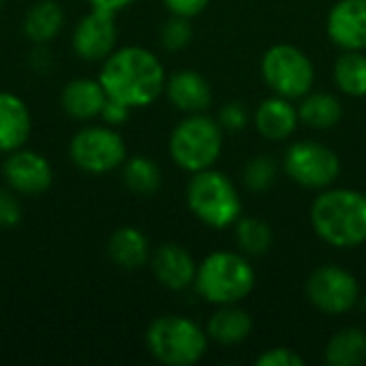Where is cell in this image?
<instances>
[{
  "mask_svg": "<svg viewBox=\"0 0 366 366\" xmlns=\"http://www.w3.org/2000/svg\"><path fill=\"white\" fill-rule=\"evenodd\" d=\"M99 81L109 99H116L131 109L154 103L165 92V66L146 47H116L103 62Z\"/></svg>",
  "mask_w": 366,
  "mask_h": 366,
  "instance_id": "obj_1",
  "label": "cell"
},
{
  "mask_svg": "<svg viewBox=\"0 0 366 366\" xmlns=\"http://www.w3.org/2000/svg\"><path fill=\"white\" fill-rule=\"evenodd\" d=\"M315 234L335 249L366 242V195L356 189H324L311 206Z\"/></svg>",
  "mask_w": 366,
  "mask_h": 366,
  "instance_id": "obj_2",
  "label": "cell"
},
{
  "mask_svg": "<svg viewBox=\"0 0 366 366\" xmlns=\"http://www.w3.org/2000/svg\"><path fill=\"white\" fill-rule=\"evenodd\" d=\"M255 270L244 253L214 251L197 264L195 292L210 305H238L255 287Z\"/></svg>",
  "mask_w": 366,
  "mask_h": 366,
  "instance_id": "obj_3",
  "label": "cell"
},
{
  "mask_svg": "<svg viewBox=\"0 0 366 366\" xmlns=\"http://www.w3.org/2000/svg\"><path fill=\"white\" fill-rule=\"evenodd\" d=\"M208 345V332L182 315H161L146 330L150 356L165 366L197 365L206 356Z\"/></svg>",
  "mask_w": 366,
  "mask_h": 366,
  "instance_id": "obj_4",
  "label": "cell"
},
{
  "mask_svg": "<svg viewBox=\"0 0 366 366\" xmlns=\"http://www.w3.org/2000/svg\"><path fill=\"white\" fill-rule=\"evenodd\" d=\"M187 206L210 229H227L242 214V199L236 184L214 167L191 174Z\"/></svg>",
  "mask_w": 366,
  "mask_h": 366,
  "instance_id": "obj_5",
  "label": "cell"
},
{
  "mask_svg": "<svg viewBox=\"0 0 366 366\" xmlns=\"http://www.w3.org/2000/svg\"><path fill=\"white\" fill-rule=\"evenodd\" d=\"M223 133L225 131L214 118L206 114H187L169 135V157L189 174L210 169L223 152Z\"/></svg>",
  "mask_w": 366,
  "mask_h": 366,
  "instance_id": "obj_6",
  "label": "cell"
},
{
  "mask_svg": "<svg viewBox=\"0 0 366 366\" xmlns=\"http://www.w3.org/2000/svg\"><path fill=\"white\" fill-rule=\"evenodd\" d=\"M262 77L274 94L296 101L313 90L315 66L300 47L279 43L264 54Z\"/></svg>",
  "mask_w": 366,
  "mask_h": 366,
  "instance_id": "obj_7",
  "label": "cell"
},
{
  "mask_svg": "<svg viewBox=\"0 0 366 366\" xmlns=\"http://www.w3.org/2000/svg\"><path fill=\"white\" fill-rule=\"evenodd\" d=\"M69 157L73 165L86 174H109L127 161V144L118 129L107 124H90L71 137Z\"/></svg>",
  "mask_w": 366,
  "mask_h": 366,
  "instance_id": "obj_8",
  "label": "cell"
},
{
  "mask_svg": "<svg viewBox=\"0 0 366 366\" xmlns=\"http://www.w3.org/2000/svg\"><path fill=\"white\" fill-rule=\"evenodd\" d=\"M283 172L302 189L324 191L339 180L341 161L332 148L313 139H302L285 150Z\"/></svg>",
  "mask_w": 366,
  "mask_h": 366,
  "instance_id": "obj_9",
  "label": "cell"
},
{
  "mask_svg": "<svg viewBox=\"0 0 366 366\" xmlns=\"http://www.w3.org/2000/svg\"><path fill=\"white\" fill-rule=\"evenodd\" d=\"M307 298L324 315H345L356 309L360 285L350 270L324 264L311 272L307 281Z\"/></svg>",
  "mask_w": 366,
  "mask_h": 366,
  "instance_id": "obj_10",
  "label": "cell"
},
{
  "mask_svg": "<svg viewBox=\"0 0 366 366\" xmlns=\"http://www.w3.org/2000/svg\"><path fill=\"white\" fill-rule=\"evenodd\" d=\"M2 176L6 187L24 197H39L54 182L51 163L41 152L28 150L26 146L6 154Z\"/></svg>",
  "mask_w": 366,
  "mask_h": 366,
  "instance_id": "obj_11",
  "label": "cell"
},
{
  "mask_svg": "<svg viewBox=\"0 0 366 366\" xmlns=\"http://www.w3.org/2000/svg\"><path fill=\"white\" fill-rule=\"evenodd\" d=\"M73 51L86 62H103L118 43V26L116 13L90 9L86 17H81L73 28Z\"/></svg>",
  "mask_w": 366,
  "mask_h": 366,
  "instance_id": "obj_12",
  "label": "cell"
},
{
  "mask_svg": "<svg viewBox=\"0 0 366 366\" xmlns=\"http://www.w3.org/2000/svg\"><path fill=\"white\" fill-rule=\"evenodd\" d=\"M330 41L343 51L366 49V0H339L326 21Z\"/></svg>",
  "mask_w": 366,
  "mask_h": 366,
  "instance_id": "obj_13",
  "label": "cell"
},
{
  "mask_svg": "<svg viewBox=\"0 0 366 366\" xmlns=\"http://www.w3.org/2000/svg\"><path fill=\"white\" fill-rule=\"evenodd\" d=\"M150 268L157 281L172 292H182L191 287L197 274V264L193 255L176 242L161 244L150 255Z\"/></svg>",
  "mask_w": 366,
  "mask_h": 366,
  "instance_id": "obj_14",
  "label": "cell"
},
{
  "mask_svg": "<svg viewBox=\"0 0 366 366\" xmlns=\"http://www.w3.org/2000/svg\"><path fill=\"white\" fill-rule=\"evenodd\" d=\"M165 94L182 114H206L212 105V88L208 79L193 69L172 73L165 81Z\"/></svg>",
  "mask_w": 366,
  "mask_h": 366,
  "instance_id": "obj_15",
  "label": "cell"
},
{
  "mask_svg": "<svg viewBox=\"0 0 366 366\" xmlns=\"http://www.w3.org/2000/svg\"><path fill=\"white\" fill-rule=\"evenodd\" d=\"M253 122H255L257 133L264 139L285 142L296 133L300 116H298V107L290 99L274 94V97L264 99L257 105L253 114Z\"/></svg>",
  "mask_w": 366,
  "mask_h": 366,
  "instance_id": "obj_16",
  "label": "cell"
},
{
  "mask_svg": "<svg viewBox=\"0 0 366 366\" xmlns=\"http://www.w3.org/2000/svg\"><path fill=\"white\" fill-rule=\"evenodd\" d=\"M32 135V116L21 97L0 90V152L9 154L28 144Z\"/></svg>",
  "mask_w": 366,
  "mask_h": 366,
  "instance_id": "obj_17",
  "label": "cell"
},
{
  "mask_svg": "<svg viewBox=\"0 0 366 366\" xmlns=\"http://www.w3.org/2000/svg\"><path fill=\"white\" fill-rule=\"evenodd\" d=\"M107 101V92L99 79L77 77L71 79L60 94L62 109L75 120H92L101 116V109Z\"/></svg>",
  "mask_w": 366,
  "mask_h": 366,
  "instance_id": "obj_18",
  "label": "cell"
},
{
  "mask_svg": "<svg viewBox=\"0 0 366 366\" xmlns=\"http://www.w3.org/2000/svg\"><path fill=\"white\" fill-rule=\"evenodd\" d=\"M107 253L112 262L122 270H139L150 264V242L146 234L133 225L118 227L107 242Z\"/></svg>",
  "mask_w": 366,
  "mask_h": 366,
  "instance_id": "obj_19",
  "label": "cell"
},
{
  "mask_svg": "<svg viewBox=\"0 0 366 366\" xmlns=\"http://www.w3.org/2000/svg\"><path fill=\"white\" fill-rule=\"evenodd\" d=\"M251 330H253V320L238 305L219 307L206 324V332H208L210 341L225 345V347L247 341Z\"/></svg>",
  "mask_w": 366,
  "mask_h": 366,
  "instance_id": "obj_20",
  "label": "cell"
},
{
  "mask_svg": "<svg viewBox=\"0 0 366 366\" xmlns=\"http://www.w3.org/2000/svg\"><path fill=\"white\" fill-rule=\"evenodd\" d=\"M64 26V11L56 0L34 2L24 17V34L34 45H47Z\"/></svg>",
  "mask_w": 366,
  "mask_h": 366,
  "instance_id": "obj_21",
  "label": "cell"
},
{
  "mask_svg": "<svg viewBox=\"0 0 366 366\" xmlns=\"http://www.w3.org/2000/svg\"><path fill=\"white\" fill-rule=\"evenodd\" d=\"M300 122L315 131H328L337 127L343 118V105L341 101L330 92H309L302 97L298 105Z\"/></svg>",
  "mask_w": 366,
  "mask_h": 366,
  "instance_id": "obj_22",
  "label": "cell"
},
{
  "mask_svg": "<svg viewBox=\"0 0 366 366\" xmlns=\"http://www.w3.org/2000/svg\"><path fill=\"white\" fill-rule=\"evenodd\" d=\"M324 360L330 366H362L366 362V332L362 328H343L324 350Z\"/></svg>",
  "mask_w": 366,
  "mask_h": 366,
  "instance_id": "obj_23",
  "label": "cell"
},
{
  "mask_svg": "<svg viewBox=\"0 0 366 366\" xmlns=\"http://www.w3.org/2000/svg\"><path fill=\"white\" fill-rule=\"evenodd\" d=\"M122 180H124V187L133 195L150 197L161 189L163 174L157 161H152L150 157L137 154L131 159L127 157V161L122 163Z\"/></svg>",
  "mask_w": 366,
  "mask_h": 366,
  "instance_id": "obj_24",
  "label": "cell"
},
{
  "mask_svg": "<svg viewBox=\"0 0 366 366\" xmlns=\"http://www.w3.org/2000/svg\"><path fill=\"white\" fill-rule=\"evenodd\" d=\"M332 75L337 88L343 94L352 99L366 97V54L356 49L343 51L335 62Z\"/></svg>",
  "mask_w": 366,
  "mask_h": 366,
  "instance_id": "obj_25",
  "label": "cell"
},
{
  "mask_svg": "<svg viewBox=\"0 0 366 366\" xmlns=\"http://www.w3.org/2000/svg\"><path fill=\"white\" fill-rule=\"evenodd\" d=\"M236 244L240 253L259 257L266 255L272 247V229L266 221L262 219H238L236 221Z\"/></svg>",
  "mask_w": 366,
  "mask_h": 366,
  "instance_id": "obj_26",
  "label": "cell"
},
{
  "mask_svg": "<svg viewBox=\"0 0 366 366\" xmlns=\"http://www.w3.org/2000/svg\"><path fill=\"white\" fill-rule=\"evenodd\" d=\"M277 174H279V163L274 157L270 154H257L253 157L244 169H242V180L244 187L253 193H264L268 191L274 182H277Z\"/></svg>",
  "mask_w": 366,
  "mask_h": 366,
  "instance_id": "obj_27",
  "label": "cell"
},
{
  "mask_svg": "<svg viewBox=\"0 0 366 366\" xmlns=\"http://www.w3.org/2000/svg\"><path fill=\"white\" fill-rule=\"evenodd\" d=\"M191 39H193V26L189 17L172 15V19H167L161 28V43L167 51L184 49L191 43Z\"/></svg>",
  "mask_w": 366,
  "mask_h": 366,
  "instance_id": "obj_28",
  "label": "cell"
},
{
  "mask_svg": "<svg viewBox=\"0 0 366 366\" xmlns=\"http://www.w3.org/2000/svg\"><path fill=\"white\" fill-rule=\"evenodd\" d=\"M217 122L221 124L223 131H229V133H240L247 122H249V109L244 103L240 101H232L227 105H223V109L219 112V118Z\"/></svg>",
  "mask_w": 366,
  "mask_h": 366,
  "instance_id": "obj_29",
  "label": "cell"
},
{
  "mask_svg": "<svg viewBox=\"0 0 366 366\" xmlns=\"http://www.w3.org/2000/svg\"><path fill=\"white\" fill-rule=\"evenodd\" d=\"M21 221V204L17 199V193L6 189H0V229H13Z\"/></svg>",
  "mask_w": 366,
  "mask_h": 366,
  "instance_id": "obj_30",
  "label": "cell"
},
{
  "mask_svg": "<svg viewBox=\"0 0 366 366\" xmlns=\"http://www.w3.org/2000/svg\"><path fill=\"white\" fill-rule=\"evenodd\" d=\"M257 366H305V358L290 347H272L255 358Z\"/></svg>",
  "mask_w": 366,
  "mask_h": 366,
  "instance_id": "obj_31",
  "label": "cell"
},
{
  "mask_svg": "<svg viewBox=\"0 0 366 366\" xmlns=\"http://www.w3.org/2000/svg\"><path fill=\"white\" fill-rule=\"evenodd\" d=\"M99 118L103 120V124L118 129V127H122L131 118V107L124 105V103H120V101H116V99H109L107 97V101H105Z\"/></svg>",
  "mask_w": 366,
  "mask_h": 366,
  "instance_id": "obj_32",
  "label": "cell"
},
{
  "mask_svg": "<svg viewBox=\"0 0 366 366\" xmlns=\"http://www.w3.org/2000/svg\"><path fill=\"white\" fill-rule=\"evenodd\" d=\"M163 4L167 6V11L172 15H180V17H195L199 15L208 4L210 0H163Z\"/></svg>",
  "mask_w": 366,
  "mask_h": 366,
  "instance_id": "obj_33",
  "label": "cell"
},
{
  "mask_svg": "<svg viewBox=\"0 0 366 366\" xmlns=\"http://www.w3.org/2000/svg\"><path fill=\"white\" fill-rule=\"evenodd\" d=\"M135 0H88V4L92 9H101V11H109V13H120L127 6H131Z\"/></svg>",
  "mask_w": 366,
  "mask_h": 366,
  "instance_id": "obj_34",
  "label": "cell"
},
{
  "mask_svg": "<svg viewBox=\"0 0 366 366\" xmlns=\"http://www.w3.org/2000/svg\"><path fill=\"white\" fill-rule=\"evenodd\" d=\"M2 2H4V0H0V6H2Z\"/></svg>",
  "mask_w": 366,
  "mask_h": 366,
  "instance_id": "obj_35",
  "label": "cell"
}]
</instances>
